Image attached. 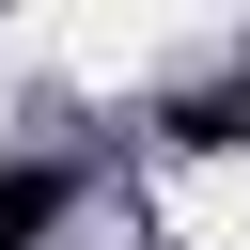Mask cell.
<instances>
[{
	"label": "cell",
	"instance_id": "1",
	"mask_svg": "<svg viewBox=\"0 0 250 250\" xmlns=\"http://www.w3.org/2000/svg\"><path fill=\"white\" fill-rule=\"evenodd\" d=\"M62 203H78V172H62V156H16V172H0V250H31Z\"/></svg>",
	"mask_w": 250,
	"mask_h": 250
},
{
	"label": "cell",
	"instance_id": "2",
	"mask_svg": "<svg viewBox=\"0 0 250 250\" xmlns=\"http://www.w3.org/2000/svg\"><path fill=\"white\" fill-rule=\"evenodd\" d=\"M172 141H203V156H219V141H250V78H203V94H172Z\"/></svg>",
	"mask_w": 250,
	"mask_h": 250
}]
</instances>
